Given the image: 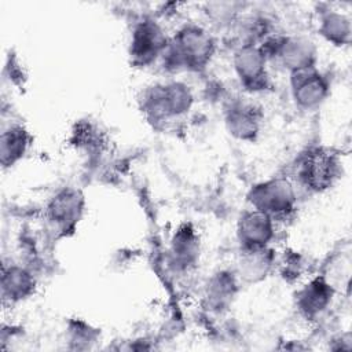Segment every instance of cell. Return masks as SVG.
<instances>
[{
  "instance_id": "obj_1",
  "label": "cell",
  "mask_w": 352,
  "mask_h": 352,
  "mask_svg": "<svg viewBox=\"0 0 352 352\" xmlns=\"http://www.w3.org/2000/svg\"><path fill=\"white\" fill-rule=\"evenodd\" d=\"M294 201L293 190L285 180H272L257 186L252 192V202L257 210L267 213H283L292 209Z\"/></svg>"
},
{
  "instance_id": "obj_2",
  "label": "cell",
  "mask_w": 352,
  "mask_h": 352,
  "mask_svg": "<svg viewBox=\"0 0 352 352\" xmlns=\"http://www.w3.org/2000/svg\"><path fill=\"white\" fill-rule=\"evenodd\" d=\"M173 54L179 62L188 65L204 63L212 52V41L209 36L198 28H186L179 33Z\"/></svg>"
},
{
  "instance_id": "obj_3",
  "label": "cell",
  "mask_w": 352,
  "mask_h": 352,
  "mask_svg": "<svg viewBox=\"0 0 352 352\" xmlns=\"http://www.w3.org/2000/svg\"><path fill=\"white\" fill-rule=\"evenodd\" d=\"M165 47V37L160 28L151 22H143L133 33L132 55L140 63H147Z\"/></svg>"
},
{
  "instance_id": "obj_4",
  "label": "cell",
  "mask_w": 352,
  "mask_h": 352,
  "mask_svg": "<svg viewBox=\"0 0 352 352\" xmlns=\"http://www.w3.org/2000/svg\"><path fill=\"white\" fill-rule=\"evenodd\" d=\"M293 91L300 104L311 107L323 99L326 85L318 73L311 67H305L293 72Z\"/></svg>"
},
{
  "instance_id": "obj_5",
  "label": "cell",
  "mask_w": 352,
  "mask_h": 352,
  "mask_svg": "<svg viewBox=\"0 0 352 352\" xmlns=\"http://www.w3.org/2000/svg\"><path fill=\"white\" fill-rule=\"evenodd\" d=\"M272 235L271 219L267 213L256 210L243 216L239 224V238L248 249H260Z\"/></svg>"
},
{
  "instance_id": "obj_6",
  "label": "cell",
  "mask_w": 352,
  "mask_h": 352,
  "mask_svg": "<svg viewBox=\"0 0 352 352\" xmlns=\"http://www.w3.org/2000/svg\"><path fill=\"white\" fill-rule=\"evenodd\" d=\"M334 175V161L324 153H311L302 162L301 176L307 184L319 190L326 187Z\"/></svg>"
},
{
  "instance_id": "obj_7",
  "label": "cell",
  "mask_w": 352,
  "mask_h": 352,
  "mask_svg": "<svg viewBox=\"0 0 352 352\" xmlns=\"http://www.w3.org/2000/svg\"><path fill=\"white\" fill-rule=\"evenodd\" d=\"M236 69L245 84L263 87L265 82L264 55L256 48H243L236 54Z\"/></svg>"
},
{
  "instance_id": "obj_8",
  "label": "cell",
  "mask_w": 352,
  "mask_h": 352,
  "mask_svg": "<svg viewBox=\"0 0 352 352\" xmlns=\"http://www.w3.org/2000/svg\"><path fill=\"white\" fill-rule=\"evenodd\" d=\"M329 300V290L327 286L319 280L312 282L300 296V307L307 314H314L326 305Z\"/></svg>"
},
{
  "instance_id": "obj_9",
  "label": "cell",
  "mask_w": 352,
  "mask_h": 352,
  "mask_svg": "<svg viewBox=\"0 0 352 352\" xmlns=\"http://www.w3.org/2000/svg\"><path fill=\"white\" fill-rule=\"evenodd\" d=\"M32 280L29 275L19 268H10L3 276V290L4 294H8L10 298H22L29 293Z\"/></svg>"
},
{
  "instance_id": "obj_10",
  "label": "cell",
  "mask_w": 352,
  "mask_h": 352,
  "mask_svg": "<svg viewBox=\"0 0 352 352\" xmlns=\"http://www.w3.org/2000/svg\"><path fill=\"white\" fill-rule=\"evenodd\" d=\"M26 146V138L21 128H12L8 132H4L1 136V154L3 162L15 161L23 151Z\"/></svg>"
},
{
  "instance_id": "obj_11",
  "label": "cell",
  "mask_w": 352,
  "mask_h": 352,
  "mask_svg": "<svg viewBox=\"0 0 352 352\" xmlns=\"http://www.w3.org/2000/svg\"><path fill=\"white\" fill-rule=\"evenodd\" d=\"M322 30H323V34H326L329 38L337 40L341 37V41H342V37L349 34L348 21L338 14H329L323 19Z\"/></svg>"
}]
</instances>
